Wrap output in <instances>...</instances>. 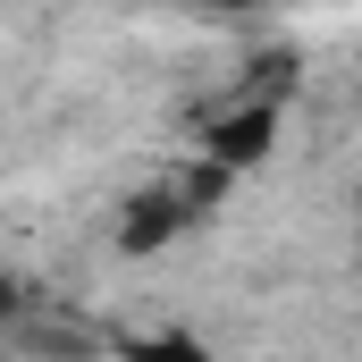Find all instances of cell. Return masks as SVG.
Instances as JSON below:
<instances>
[{
  "label": "cell",
  "instance_id": "277c9868",
  "mask_svg": "<svg viewBox=\"0 0 362 362\" xmlns=\"http://www.w3.org/2000/svg\"><path fill=\"white\" fill-rule=\"evenodd\" d=\"M194 8H245V0H194Z\"/></svg>",
  "mask_w": 362,
  "mask_h": 362
},
{
  "label": "cell",
  "instance_id": "7a4b0ae2",
  "mask_svg": "<svg viewBox=\"0 0 362 362\" xmlns=\"http://www.w3.org/2000/svg\"><path fill=\"white\" fill-rule=\"evenodd\" d=\"M177 236V202L169 194H135V211H127V253H152V245H169Z\"/></svg>",
  "mask_w": 362,
  "mask_h": 362
},
{
  "label": "cell",
  "instance_id": "6da1fadb",
  "mask_svg": "<svg viewBox=\"0 0 362 362\" xmlns=\"http://www.w3.org/2000/svg\"><path fill=\"white\" fill-rule=\"evenodd\" d=\"M270 110H236V118H219V127H211V160H219V169H245V160H262V152H270Z\"/></svg>",
  "mask_w": 362,
  "mask_h": 362
},
{
  "label": "cell",
  "instance_id": "3957f363",
  "mask_svg": "<svg viewBox=\"0 0 362 362\" xmlns=\"http://www.w3.org/2000/svg\"><path fill=\"white\" fill-rule=\"evenodd\" d=\"M118 362H211L202 337H185V329H160V337H127Z\"/></svg>",
  "mask_w": 362,
  "mask_h": 362
}]
</instances>
